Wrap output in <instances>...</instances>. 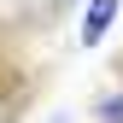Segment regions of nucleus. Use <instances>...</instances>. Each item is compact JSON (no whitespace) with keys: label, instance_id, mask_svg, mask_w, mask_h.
I'll use <instances>...</instances> for the list:
<instances>
[{"label":"nucleus","instance_id":"obj_3","mask_svg":"<svg viewBox=\"0 0 123 123\" xmlns=\"http://www.w3.org/2000/svg\"><path fill=\"white\" fill-rule=\"evenodd\" d=\"M0 123H12V105H6V100H0Z\"/></svg>","mask_w":123,"mask_h":123},{"label":"nucleus","instance_id":"obj_2","mask_svg":"<svg viewBox=\"0 0 123 123\" xmlns=\"http://www.w3.org/2000/svg\"><path fill=\"white\" fill-rule=\"evenodd\" d=\"M100 123H123V94H111V100H100Z\"/></svg>","mask_w":123,"mask_h":123},{"label":"nucleus","instance_id":"obj_1","mask_svg":"<svg viewBox=\"0 0 123 123\" xmlns=\"http://www.w3.org/2000/svg\"><path fill=\"white\" fill-rule=\"evenodd\" d=\"M117 18V0H88V12H82V47H94V41H105V29H111Z\"/></svg>","mask_w":123,"mask_h":123}]
</instances>
